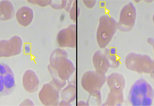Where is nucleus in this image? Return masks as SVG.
Instances as JSON below:
<instances>
[{
  "instance_id": "nucleus-11",
  "label": "nucleus",
  "mask_w": 154,
  "mask_h": 106,
  "mask_svg": "<svg viewBox=\"0 0 154 106\" xmlns=\"http://www.w3.org/2000/svg\"><path fill=\"white\" fill-rule=\"evenodd\" d=\"M23 88L29 93H34L38 90L40 80L36 73L31 70L26 71L22 77Z\"/></svg>"
},
{
  "instance_id": "nucleus-12",
  "label": "nucleus",
  "mask_w": 154,
  "mask_h": 106,
  "mask_svg": "<svg viewBox=\"0 0 154 106\" xmlns=\"http://www.w3.org/2000/svg\"><path fill=\"white\" fill-rule=\"evenodd\" d=\"M92 62L95 71L98 73L105 75L110 68V64L104 52L97 51L93 56Z\"/></svg>"
},
{
  "instance_id": "nucleus-7",
  "label": "nucleus",
  "mask_w": 154,
  "mask_h": 106,
  "mask_svg": "<svg viewBox=\"0 0 154 106\" xmlns=\"http://www.w3.org/2000/svg\"><path fill=\"white\" fill-rule=\"evenodd\" d=\"M136 19V11L132 3L127 4L120 12L118 29L122 32H129L134 27Z\"/></svg>"
},
{
  "instance_id": "nucleus-4",
  "label": "nucleus",
  "mask_w": 154,
  "mask_h": 106,
  "mask_svg": "<svg viewBox=\"0 0 154 106\" xmlns=\"http://www.w3.org/2000/svg\"><path fill=\"white\" fill-rule=\"evenodd\" d=\"M125 65L130 71L138 73H150L153 61L147 55L130 53L125 58Z\"/></svg>"
},
{
  "instance_id": "nucleus-6",
  "label": "nucleus",
  "mask_w": 154,
  "mask_h": 106,
  "mask_svg": "<svg viewBox=\"0 0 154 106\" xmlns=\"http://www.w3.org/2000/svg\"><path fill=\"white\" fill-rule=\"evenodd\" d=\"M15 86V75L10 67L5 63H0V95H10Z\"/></svg>"
},
{
  "instance_id": "nucleus-13",
  "label": "nucleus",
  "mask_w": 154,
  "mask_h": 106,
  "mask_svg": "<svg viewBox=\"0 0 154 106\" xmlns=\"http://www.w3.org/2000/svg\"><path fill=\"white\" fill-rule=\"evenodd\" d=\"M106 81L110 91L124 92L126 81L124 75L121 73H111L106 78Z\"/></svg>"
},
{
  "instance_id": "nucleus-8",
  "label": "nucleus",
  "mask_w": 154,
  "mask_h": 106,
  "mask_svg": "<svg viewBox=\"0 0 154 106\" xmlns=\"http://www.w3.org/2000/svg\"><path fill=\"white\" fill-rule=\"evenodd\" d=\"M22 39L18 36L12 37L8 40L1 41L0 58L19 55L22 50Z\"/></svg>"
},
{
  "instance_id": "nucleus-9",
  "label": "nucleus",
  "mask_w": 154,
  "mask_h": 106,
  "mask_svg": "<svg viewBox=\"0 0 154 106\" xmlns=\"http://www.w3.org/2000/svg\"><path fill=\"white\" fill-rule=\"evenodd\" d=\"M59 89L54 82L45 84L39 93V98L45 106H58Z\"/></svg>"
},
{
  "instance_id": "nucleus-5",
  "label": "nucleus",
  "mask_w": 154,
  "mask_h": 106,
  "mask_svg": "<svg viewBox=\"0 0 154 106\" xmlns=\"http://www.w3.org/2000/svg\"><path fill=\"white\" fill-rule=\"evenodd\" d=\"M105 75L96 71H89L83 74L81 78L82 88L90 94L100 92L106 81Z\"/></svg>"
},
{
  "instance_id": "nucleus-1",
  "label": "nucleus",
  "mask_w": 154,
  "mask_h": 106,
  "mask_svg": "<svg viewBox=\"0 0 154 106\" xmlns=\"http://www.w3.org/2000/svg\"><path fill=\"white\" fill-rule=\"evenodd\" d=\"M154 97L153 88L147 82L140 79L132 86L128 100L132 106H151Z\"/></svg>"
},
{
  "instance_id": "nucleus-10",
  "label": "nucleus",
  "mask_w": 154,
  "mask_h": 106,
  "mask_svg": "<svg viewBox=\"0 0 154 106\" xmlns=\"http://www.w3.org/2000/svg\"><path fill=\"white\" fill-rule=\"evenodd\" d=\"M57 41L61 47H76L77 42L76 26L71 25L67 28L60 31L57 35Z\"/></svg>"
},
{
  "instance_id": "nucleus-3",
  "label": "nucleus",
  "mask_w": 154,
  "mask_h": 106,
  "mask_svg": "<svg viewBox=\"0 0 154 106\" xmlns=\"http://www.w3.org/2000/svg\"><path fill=\"white\" fill-rule=\"evenodd\" d=\"M118 29V22L110 16L105 15L100 18L96 38L101 48L106 47L112 40Z\"/></svg>"
},
{
  "instance_id": "nucleus-24",
  "label": "nucleus",
  "mask_w": 154,
  "mask_h": 106,
  "mask_svg": "<svg viewBox=\"0 0 154 106\" xmlns=\"http://www.w3.org/2000/svg\"><path fill=\"white\" fill-rule=\"evenodd\" d=\"M151 75V77H152L153 78H154V62H153V65H152V68H151V70L150 71Z\"/></svg>"
},
{
  "instance_id": "nucleus-14",
  "label": "nucleus",
  "mask_w": 154,
  "mask_h": 106,
  "mask_svg": "<svg viewBox=\"0 0 154 106\" xmlns=\"http://www.w3.org/2000/svg\"><path fill=\"white\" fill-rule=\"evenodd\" d=\"M33 16V10L27 6H23L20 8L16 14L17 22L23 27H27L31 23Z\"/></svg>"
},
{
  "instance_id": "nucleus-25",
  "label": "nucleus",
  "mask_w": 154,
  "mask_h": 106,
  "mask_svg": "<svg viewBox=\"0 0 154 106\" xmlns=\"http://www.w3.org/2000/svg\"><path fill=\"white\" fill-rule=\"evenodd\" d=\"M153 21H154V16H153Z\"/></svg>"
},
{
  "instance_id": "nucleus-17",
  "label": "nucleus",
  "mask_w": 154,
  "mask_h": 106,
  "mask_svg": "<svg viewBox=\"0 0 154 106\" xmlns=\"http://www.w3.org/2000/svg\"><path fill=\"white\" fill-rule=\"evenodd\" d=\"M76 97V87L74 84H70L61 92V98L63 101L70 103Z\"/></svg>"
},
{
  "instance_id": "nucleus-19",
  "label": "nucleus",
  "mask_w": 154,
  "mask_h": 106,
  "mask_svg": "<svg viewBox=\"0 0 154 106\" xmlns=\"http://www.w3.org/2000/svg\"><path fill=\"white\" fill-rule=\"evenodd\" d=\"M104 53L106 56L107 59L109 61L110 67L113 68H116L119 67L120 62L119 61L116 56L111 53L109 48H107L104 50Z\"/></svg>"
},
{
  "instance_id": "nucleus-20",
  "label": "nucleus",
  "mask_w": 154,
  "mask_h": 106,
  "mask_svg": "<svg viewBox=\"0 0 154 106\" xmlns=\"http://www.w3.org/2000/svg\"><path fill=\"white\" fill-rule=\"evenodd\" d=\"M80 10L79 8L77 7L76 2H75L71 10L70 11V17L74 21H76L77 20V17L79 15Z\"/></svg>"
},
{
  "instance_id": "nucleus-21",
  "label": "nucleus",
  "mask_w": 154,
  "mask_h": 106,
  "mask_svg": "<svg viewBox=\"0 0 154 106\" xmlns=\"http://www.w3.org/2000/svg\"><path fill=\"white\" fill-rule=\"evenodd\" d=\"M28 2L31 4H37L39 6L44 7L49 5H51L52 1H28Z\"/></svg>"
},
{
  "instance_id": "nucleus-16",
  "label": "nucleus",
  "mask_w": 154,
  "mask_h": 106,
  "mask_svg": "<svg viewBox=\"0 0 154 106\" xmlns=\"http://www.w3.org/2000/svg\"><path fill=\"white\" fill-rule=\"evenodd\" d=\"M124 102V92L110 91L103 106H120Z\"/></svg>"
},
{
  "instance_id": "nucleus-15",
  "label": "nucleus",
  "mask_w": 154,
  "mask_h": 106,
  "mask_svg": "<svg viewBox=\"0 0 154 106\" xmlns=\"http://www.w3.org/2000/svg\"><path fill=\"white\" fill-rule=\"evenodd\" d=\"M15 15V9L11 1H2L0 2V20L8 21Z\"/></svg>"
},
{
  "instance_id": "nucleus-2",
  "label": "nucleus",
  "mask_w": 154,
  "mask_h": 106,
  "mask_svg": "<svg viewBox=\"0 0 154 106\" xmlns=\"http://www.w3.org/2000/svg\"><path fill=\"white\" fill-rule=\"evenodd\" d=\"M50 62V65L63 80H69L75 71L73 63L68 59L67 52L64 50H54L52 52Z\"/></svg>"
},
{
  "instance_id": "nucleus-22",
  "label": "nucleus",
  "mask_w": 154,
  "mask_h": 106,
  "mask_svg": "<svg viewBox=\"0 0 154 106\" xmlns=\"http://www.w3.org/2000/svg\"><path fill=\"white\" fill-rule=\"evenodd\" d=\"M83 2L85 4V5L89 8H92L93 7L95 6L96 3V1H84Z\"/></svg>"
},
{
  "instance_id": "nucleus-23",
  "label": "nucleus",
  "mask_w": 154,
  "mask_h": 106,
  "mask_svg": "<svg viewBox=\"0 0 154 106\" xmlns=\"http://www.w3.org/2000/svg\"><path fill=\"white\" fill-rule=\"evenodd\" d=\"M147 41H148V43L149 44H151L152 47H153V48H154V40L153 39V38H149L148 39V40H147Z\"/></svg>"
},
{
  "instance_id": "nucleus-18",
  "label": "nucleus",
  "mask_w": 154,
  "mask_h": 106,
  "mask_svg": "<svg viewBox=\"0 0 154 106\" xmlns=\"http://www.w3.org/2000/svg\"><path fill=\"white\" fill-rule=\"evenodd\" d=\"M48 69L50 73L51 74L54 83L60 90L61 88H63L65 86V84H66V81L61 80L59 77L58 74L55 72V70L52 68L51 66H50V65L48 66Z\"/></svg>"
}]
</instances>
